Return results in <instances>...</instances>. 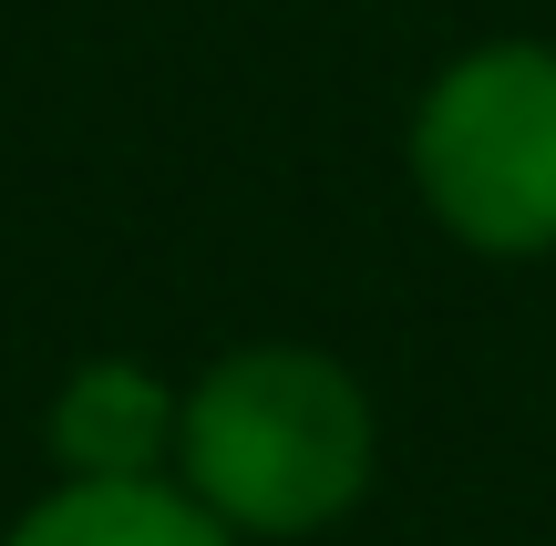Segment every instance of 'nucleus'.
<instances>
[{
    "label": "nucleus",
    "instance_id": "nucleus-1",
    "mask_svg": "<svg viewBox=\"0 0 556 546\" xmlns=\"http://www.w3.org/2000/svg\"><path fill=\"white\" fill-rule=\"evenodd\" d=\"M381 474V412L351 361L309 341H248L186 382L176 485L248 546L330 536Z\"/></svg>",
    "mask_w": 556,
    "mask_h": 546
},
{
    "label": "nucleus",
    "instance_id": "nucleus-2",
    "mask_svg": "<svg viewBox=\"0 0 556 546\" xmlns=\"http://www.w3.org/2000/svg\"><path fill=\"white\" fill-rule=\"evenodd\" d=\"M422 217L475 258H556V41H475L402 135Z\"/></svg>",
    "mask_w": 556,
    "mask_h": 546
},
{
    "label": "nucleus",
    "instance_id": "nucleus-3",
    "mask_svg": "<svg viewBox=\"0 0 556 546\" xmlns=\"http://www.w3.org/2000/svg\"><path fill=\"white\" fill-rule=\"evenodd\" d=\"M176 412L186 392L135 351H93L41 412V444L62 474H176Z\"/></svg>",
    "mask_w": 556,
    "mask_h": 546
},
{
    "label": "nucleus",
    "instance_id": "nucleus-4",
    "mask_svg": "<svg viewBox=\"0 0 556 546\" xmlns=\"http://www.w3.org/2000/svg\"><path fill=\"white\" fill-rule=\"evenodd\" d=\"M0 546H248V536L206 516L176 474H52V495H31Z\"/></svg>",
    "mask_w": 556,
    "mask_h": 546
}]
</instances>
